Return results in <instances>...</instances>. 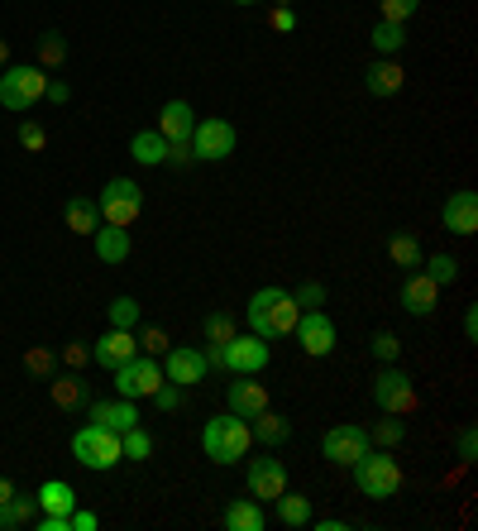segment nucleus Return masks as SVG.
<instances>
[{
  "instance_id": "f257e3e1",
  "label": "nucleus",
  "mask_w": 478,
  "mask_h": 531,
  "mask_svg": "<svg viewBox=\"0 0 478 531\" xmlns=\"http://www.w3.org/2000/svg\"><path fill=\"white\" fill-rule=\"evenodd\" d=\"M297 316H302V307L292 302L287 288H259L249 297V326H254V335H263V340H283V335H292Z\"/></svg>"
},
{
  "instance_id": "f03ea898",
  "label": "nucleus",
  "mask_w": 478,
  "mask_h": 531,
  "mask_svg": "<svg viewBox=\"0 0 478 531\" xmlns=\"http://www.w3.org/2000/svg\"><path fill=\"white\" fill-rule=\"evenodd\" d=\"M249 445H254V431H249V421L235 417V412L211 417L206 421V431H201V450H206V460H216V465H235V460H244Z\"/></svg>"
},
{
  "instance_id": "7ed1b4c3",
  "label": "nucleus",
  "mask_w": 478,
  "mask_h": 531,
  "mask_svg": "<svg viewBox=\"0 0 478 531\" xmlns=\"http://www.w3.org/2000/svg\"><path fill=\"white\" fill-rule=\"evenodd\" d=\"M349 469H354V488L364 498H373V503H383V498H392L402 488V465L392 460L388 450H364Z\"/></svg>"
},
{
  "instance_id": "20e7f679",
  "label": "nucleus",
  "mask_w": 478,
  "mask_h": 531,
  "mask_svg": "<svg viewBox=\"0 0 478 531\" xmlns=\"http://www.w3.org/2000/svg\"><path fill=\"white\" fill-rule=\"evenodd\" d=\"M96 211H101V225L130 230V225L144 216V192H139V182H134V177H110L106 187H101V197H96Z\"/></svg>"
},
{
  "instance_id": "39448f33",
  "label": "nucleus",
  "mask_w": 478,
  "mask_h": 531,
  "mask_svg": "<svg viewBox=\"0 0 478 531\" xmlns=\"http://www.w3.org/2000/svg\"><path fill=\"white\" fill-rule=\"evenodd\" d=\"M48 91V72L39 63H10L0 72V106H10V111H29V106H39Z\"/></svg>"
},
{
  "instance_id": "423d86ee",
  "label": "nucleus",
  "mask_w": 478,
  "mask_h": 531,
  "mask_svg": "<svg viewBox=\"0 0 478 531\" xmlns=\"http://www.w3.org/2000/svg\"><path fill=\"white\" fill-rule=\"evenodd\" d=\"M373 402L392 412V417H412L421 398H416V383L407 369H397V364H383L378 374H373Z\"/></svg>"
},
{
  "instance_id": "0eeeda50",
  "label": "nucleus",
  "mask_w": 478,
  "mask_h": 531,
  "mask_svg": "<svg viewBox=\"0 0 478 531\" xmlns=\"http://www.w3.org/2000/svg\"><path fill=\"white\" fill-rule=\"evenodd\" d=\"M72 455L82 460L87 469H115L125 460V450H120V431H106V426H82L77 436H72Z\"/></svg>"
},
{
  "instance_id": "6e6552de",
  "label": "nucleus",
  "mask_w": 478,
  "mask_h": 531,
  "mask_svg": "<svg viewBox=\"0 0 478 531\" xmlns=\"http://www.w3.org/2000/svg\"><path fill=\"white\" fill-rule=\"evenodd\" d=\"M110 374H115V393H120V398H134V402L153 398V393L168 383L163 369L153 364V354H134V359H125V364H120V369H110Z\"/></svg>"
},
{
  "instance_id": "1a4fd4ad",
  "label": "nucleus",
  "mask_w": 478,
  "mask_h": 531,
  "mask_svg": "<svg viewBox=\"0 0 478 531\" xmlns=\"http://www.w3.org/2000/svg\"><path fill=\"white\" fill-rule=\"evenodd\" d=\"M192 158L196 163H220V158L235 154V125L230 120H220V115H211V120H196L192 130Z\"/></svg>"
},
{
  "instance_id": "9d476101",
  "label": "nucleus",
  "mask_w": 478,
  "mask_h": 531,
  "mask_svg": "<svg viewBox=\"0 0 478 531\" xmlns=\"http://www.w3.org/2000/svg\"><path fill=\"white\" fill-rule=\"evenodd\" d=\"M268 359H273V350H268L263 335H235V340L220 350V369H230V374H263Z\"/></svg>"
},
{
  "instance_id": "9b49d317",
  "label": "nucleus",
  "mask_w": 478,
  "mask_h": 531,
  "mask_svg": "<svg viewBox=\"0 0 478 531\" xmlns=\"http://www.w3.org/2000/svg\"><path fill=\"white\" fill-rule=\"evenodd\" d=\"M364 450H369V431L364 426H330L326 436H321V455L340 469H349Z\"/></svg>"
},
{
  "instance_id": "f8f14e48",
  "label": "nucleus",
  "mask_w": 478,
  "mask_h": 531,
  "mask_svg": "<svg viewBox=\"0 0 478 531\" xmlns=\"http://www.w3.org/2000/svg\"><path fill=\"white\" fill-rule=\"evenodd\" d=\"M292 335H297V345H302L311 359H321V354L335 350V321H330L326 311H302L297 316V326H292Z\"/></svg>"
},
{
  "instance_id": "ddd939ff",
  "label": "nucleus",
  "mask_w": 478,
  "mask_h": 531,
  "mask_svg": "<svg viewBox=\"0 0 478 531\" xmlns=\"http://www.w3.org/2000/svg\"><path fill=\"white\" fill-rule=\"evenodd\" d=\"M287 488V465L263 455V460H249V498L254 503H273L278 493Z\"/></svg>"
},
{
  "instance_id": "4468645a",
  "label": "nucleus",
  "mask_w": 478,
  "mask_h": 531,
  "mask_svg": "<svg viewBox=\"0 0 478 531\" xmlns=\"http://www.w3.org/2000/svg\"><path fill=\"white\" fill-rule=\"evenodd\" d=\"M206 354L192 350V345H173V350L163 354V378L168 383H182V388H192V383H201L206 378Z\"/></svg>"
},
{
  "instance_id": "2eb2a0df",
  "label": "nucleus",
  "mask_w": 478,
  "mask_h": 531,
  "mask_svg": "<svg viewBox=\"0 0 478 531\" xmlns=\"http://www.w3.org/2000/svg\"><path fill=\"white\" fill-rule=\"evenodd\" d=\"M139 354V340H134V331H120V326H110L96 345H91V364H101V369H120L125 359H134Z\"/></svg>"
},
{
  "instance_id": "dca6fc26",
  "label": "nucleus",
  "mask_w": 478,
  "mask_h": 531,
  "mask_svg": "<svg viewBox=\"0 0 478 531\" xmlns=\"http://www.w3.org/2000/svg\"><path fill=\"white\" fill-rule=\"evenodd\" d=\"M254 378L259 374H235V383H230V393H225V398H230V412H235V417H259L263 407H268V388H263V383H254Z\"/></svg>"
},
{
  "instance_id": "f3484780",
  "label": "nucleus",
  "mask_w": 478,
  "mask_h": 531,
  "mask_svg": "<svg viewBox=\"0 0 478 531\" xmlns=\"http://www.w3.org/2000/svg\"><path fill=\"white\" fill-rule=\"evenodd\" d=\"M440 221L445 230H455V235H478V197L474 192H450V201L440 206Z\"/></svg>"
},
{
  "instance_id": "a211bd4d",
  "label": "nucleus",
  "mask_w": 478,
  "mask_h": 531,
  "mask_svg": "<svg viewBox=\"0 0 478 531\" xmlns=\"http://www.w3.org/2000/svg\"><path fill=\"white\" fill-rule=\"evenodd\" d=\"M435 302H440V288L431 283V273L426 268H416L402 278V311H412V316H431Z\"/></svg>"
},
{
  "instance_id": "6ab92c4d",
  "label": "nucleus",
  "mask_w": 478,
  "mask_h": 531,
  "mask_svg": "<svg viewBox=\"0 0 478 531\" xmlns=\"http://www.w3.org/2000/svg\"><path fill=\"white\" fill-rule=\"evenodd\" d=\"M48 393H53V407H63V412H77V407H87L91 402L87 378L77 374V369H63V374L48 378Z\"/></svg>"
},
{
  "instance_id": "aec40b11",
  "label": "nucleus",
  "mask_w": 478,
  "mask_h": 531,
  "mask_svg": "<svg viewBox=\"0 0 478 531\" xmlns=\"http://www.w3.org/2000/svg\"><path fill=\"white\" fill-rule=\"evenodd\" d=\"M87 412L96 426H106V431H130V426H139V407H134V398H115V402H87Z\"/></svg>"
},
{
  "instance_id": "412c9836",
  "label": "nucleus",
  "mask_w": 478,
  "mask_h": 531,
  "mask_svg": "<svg viewBox=\"0 0 478 531\" xmlns=\"http://www.w3.org/2000/svg\"><path fill=\"white\" fill-rule=\"evenodd\" d=\"M196 130V111L187 101H168L163 111H158V134L168 139V144H187Z\"/></svg>"
},
{
  "instance_id": "4be33fe9",
  "label": "nucleus",
  "mask_w": 478,
  "mask_h": 531,
  "mask_svg": "<svg viewBox=\"0 0 478 531\" xmlns=\"http://www.w3.org/2000/svg\"><path fill=\"white\" fill-rule=\"evenodd\" d=\"M402 82H407V67L397 63V58H378V63L369 67V77H364L369 96H397Z\"/></svg>"
},
{
  "instance_id": "5701e85b",
  "label": "nucleus",
  "mask_w": 478,
  "mask_h": 531,
  "mask_svg": "<svg viewBox=\"0 0 478 531\" xmlns=\"http://www.w3.org/2000/svg\"><path fill=\"white\" fill-rule=\"evenodd\" d=\"M91 240H96V259L101 264H125L130 259V230H120V225H101Z\"/></svg>"
},
{
  "instance_id": "b1692460",
  "label": "nucleus",
  "mask_w": 478,
  "mask_h": 531,
  "mask_svg": "<svg viewBox=\"0 0 478 531\" xmlns=\"http://www.w3.org/2000/svg\"><path fill=\"white\" fill-rule=\"evenodd\" d=\"M225 531H263L268 527V517H263V503H254V498H235L230 508H225Z\"/></svg>"
},
{
  "instance_id": "393cba45",
  "label": "nucleus",
  "mask_w": 478,
  "mask_h": 531,
  "mask_svg": "<svg viewBox=\"0 0 478 531\" xmlns=\"http://www.w3.org/2000/svg\"><path fill=\"white\" fill-rule=\"evenodd\" d=\"M34 517H39V498H24V493H15V498H5V503H0V531L34 527Z\"/></svg>"
},
{
  "instance_id": "a878e982",
  "label": "nucleus",
  "mask_w": 478,
  "mask_h": 531,
  "mask_svg": "<svg viewBox=\"0 0 478 531\" xmlns=\"http://www.w3.org/2000/svg\"><path fill=\"white\" fill-rule=\"evenodd\" d=\"M63 221L72 235H96L101 230V211H96V201L91 197H72L63 206Z\"/></svg>"
},
{
  "instance_id": "bb28decb",
  "label": "nucleus",
  "mask_w": 478,
  "mask_h": 531,
  "mask_svg": "<svg viewBox=\"0 0 478 531\" xmlns=\"http://www.w3.org/2000/svg\"><path fill=\"white\" fill-rule=\"evenodd\" d=\"M249 431H254L263 445H283L287 436H292V421H287L283 412H273V407H263L259 417H249Z\"/></svg>"
},
{
  "instance_id": "cd10ccee",
  "label": "nucleus",
  "mask_w": 478,
  "mask_h": 531,
  "mask_svg": "<svg viewBox=\"0 0 478 531\" xmlns=\"http://www.w3.org/2000/svg\"><path fill=\"white\" fill-rule=\"evenodd\" d=\"M130 158L134 163H144V168H158V163L168 158V139H163L158 130H139L130 139Z\"/></svg>"
},
{
  "instance_id": "c85d7f7f",
  "label": "nucleus",
  "mask_w": 478,
  "mask_h": 531,
  "mask_svg": "<svg viewBox=\"0 0 478 531\" xmlns=\"http://www.w3.org/2000/svg\"><path fill=\"white\" fill-rule=\"evenodd\" d=\"M34 498H39V512H63L67 517V512L77 508V493H72V484H63V479H48Z\"/></svg>"
},
{
  "instance_id": "c756f323",
  "label": "nucleus",
  "mask_w": 478,
  "mask_h": 531,
  "mask_svg": "<svg viewBox=\"0 0 478 531\" xmlns=\"http://www.w3.org/2000/svg\"><path fill=\"white\" fill-rule=\"evenodd\" d=\"M273 503H278L283 527H306V522H311V498H306V493H287V488H283Z\"/></svg>"
},
{
  "instance_id": "7c9ffc66",
  "label": "nucleus",
  "mask_w": 478,
  "mask_h": 531,
  "mask_svg": "<svg viewBox=\"0 0 478 531\" xmlns=\"http://www.w3.org/2000/svg\"><path fill=\"white\" fill-rule=\"evenodd\" d=\"M388 259H392L397 268H407V273H416L426 254H421V240H416V235H392V240H388Z\"/></svg>"
},
{
  "instance_id": "2f4dec72",
  "label": "nucleus",
  "mask_w": 478,
  "mask_h": 531,
  "mask_svg": "<svg viewBox=\"0 0 478 531\" xmlns=\"http://www.w3.org/2000/svg\"><path fill=\"white\" fill-rule=\"evenodd\" d=\"M63 63H67V39L58 29H44V34H39V67H44V72H58Z\"/></svg>"
},
{
  "instance_id": "473e14b6",
  "label": "nucleus",
  "mask_w": 478,
  "mask_h": 531,
  "mask_svg": "<svg viewBox=\"0 0 478 531\" xmlns=\"http://www.w3.org/2000/svg\"><path fill=\"white\" fill-rule=\"evenodd\" d=\"M201 335H206V345H230V340H235V316L211 311V316L201 321Z\"/></svg>"
},
{
  "instance_id": "72a5a7b5",
  "label": "nucleus",
  "mask_w": 478,
  "mask_h": 531,
  "mask_svg": "<svg viewBox=\"0 0 478 531\" xmlns=\"http://www.w3.org/2000/svg\"><path fill=\"white\" fill-rule=\"evenodd\" d=\"M421 268L431 273L435 288H445V283H455V278H459V259H455V254H431V259H421Z\"/></svg>"
},
{
  "instance_id": "f704fd0d",
  "label": "nucleus",
  "mask_w": 478,
  "mask_h": 531,
  "mask_svg": "<svg viewBox=\"0 0 478 531\" xmlns=\"http://www.w3.org/2000/svg\"><path fill=\"white\" fill-rule=\"evenodd\" d=\"M120 450H125V460H139V465H144V460L153 455V436L144 431V426H130V431L120 436Z\"/></svg>"
},
{
  "instance_id": "c9c22d12",
  "label": "nucleus",
  "mask_w": 478,
  "mask_h": 531,
  "mask_svg": "<svg viewBox=\"0 0 478 531\" xmlns=\"http://www.w3.org/2000/svg\"><path fill=\"white\" fill-rule=\"evenodd\" d=\"M402 44H407V24H388V20H383L378 29H373V48H378L383 58H392Z\"/></svg>"
},
{
  "instance_id": "e433bc0d",
  "label": "nucleus",
  "mask_w": 478,
  "mask_h": 531,
  "mask_svg": "<svg viewBox=\"0 0 478 531\" xmlns=\"http://www.w3.org/2000/svg\"><path fill=\"white\" fill-rule=\"evenodd\" d=\"M24 369L34 378H53L58 374V354L44 350V345H29V350H24Z\"/></svg>"
},
{
  "instance_id": "4c0bfd02",
  "label": "nucleus",
  "mask_w": 478,
  "mask_h": 531,
  "mask_svg": "<svg viewBox=\"0 0 478 531\" xmlns=\"http://www.w3.org/2000/svg\"><path fill=\"white\" fill-rule=\"evenodd\" d=\"M383 417H388V421H378V426H373V445H383V450H392V445H402V441H407V426H402V421L392 417V412H383Z\"/></svg>"
},
{
  "instance_id": "58836bf2",
  "label": "nucleus",
  "mask_w": 478,
  "mask_h": 531,
  "mask_svg": "<svg viewBox=\"0 0 478 531\" xmlns=\"http://www.w3.org/2000/svg\"><path fill=\"white\" fill-rule=\"evenodd\" d=\"M110 326L134 331V326H139V302H134V297H115V302H110Z\"/></svg>"
},
{
  "instance_id": "ea45409f",
  "label": "nucleus",
  "mask_w": 478,
  "mask_h": 531,
  "mask_svg": "<svg viewBox=\"0 0 478 531\" xmlns=\"http://www.w3.org/2000/svg\"><path fill=\"white\" fill-rule=\"evenodd\" d=\"M134 340H139V354H168V350H173L163 326H144V331L134 335Z\"/></svg>"
},
{
  "instance_id": "a19ab883",
  "label": "nucleus",
  "mask_w": 478,
  "mask_h": 531,
  "mask_svg": "<svg viewBox=\"0 0 478 531\" xmlns=\"http://www.w3.org/2000/svg\"><path fill=\"white\" fill-rule=\"evenodd\" d=\"M58 359H63V369H77V374H82V369L91 364V345H87V340H67Z\"/></svg>"
},
{
  "instance_id": "79ce46f5",
  "label": "nucleus",
  "mask_w": 478,
  "mask_h": 531,
  "mask_svg": "<svg viewBox=\"0 0 478 531\" xmlns=\"http://www.w3.org/2000/svg\"><path fill=\"white\" fill-rule=\"evenodd\" d=\"M416 5H421V0H378V10H383L388 24H407L416 15Z\"/></svg>"
},
{
  "instance_id": "37998d69",
  "label": "nucleus",
  "mask_w": 478,
  "mask_h": 531,
  "mask_svg": "<svg viewBox=\"0 0 478 531\" xmlns=\"http://www.w3.org/2000/svg\"><path fill=\"white\" fill-rule=\"evenodd\" d=\"M20 144L29 149V154H44V149H48V130L39 125V120H24V125H20Z\"/></svg>"
},
{
  "instance_id": "c03bdc74",
  "label": "nucleus",
  "mask_w": 478,
  "mask_h": 531,
  "mask_svg": "<svg viewBox=\"0 0 478 531\" xmlns=\"http://www.w3.org/2000/svg\"><path fill=\"white\" fill-rule=\"evenodd\" d=\"M182 398H187V388H182V383H163L149 402L158 407V412H177V407H182Z\"/></svg>"
},
{
  "instance_id": "a18cd8bd",
  "label": "nucleus",
  "mask_w": 478,
  "mask_h": 531,
  "mask_svg": "<svg viewBox=\"0 0 478 531\" xmlns=\"http://www.w3.org/2000/svg\"><path fill=\"white\" fill-rule=\"evenodd\" d=\"M397 354H402V340L392 331H378L373 335V359H383V364H397Z\"/></svg>"
},
{
  "instance_id": "49530a36",
  "label": "nucleus",
  "mask_w": 478,
  "mask_h": 531,
  "mask_svg": "<svg viewBox=\"0 0 478 531\" xmlns=\"http://www.w3.org/2000/svg\"><path fill=\"white\" fill-rule=\"evenodd\" d=\"M292 302H297V307H302V311L326 307V288H321V283H302V288L292 292Z\"/></svg>"
},
{
  "instance_id": "de8ad7c7",
  "label": "nucleus",
  "mask_w": 478,
  "mask_h": 531,
  "mask_svg": "<svg viewBox=\"0 0 478 531\" xmlns=\"http://www.w3.org/2000/svg\"><path fill=\"white\" fill-rule=\"evenodd\" d=\"M168 168H177V173H187L196 158H192V144H168V158H163Z\"/></svg>"
},
{
  "instance_id": "09e8293b",
  "label": "nucleus",
  "mask_w": 478,
  "mask_h": 531,
  "mask_svg": "<svg viewBox=\"0 0 478 531\" xmlns=\"http://www.w3.org/2000/svg\"><path fill=\"white\" fill-rule=\"evenodd\" d=\"M455 450H459V460H464V465H474V460H478V431H474V426H464V431H459Z\"/></svg>"
},
{
  "instance_id": "8fccbe9b",
  "label": "nucleus",
  "mask_w": 478,
  "mask_h": 531,
  "mask_svg": "<svg viewBox=\"0 0 478 531\" xmlns=\"http://www.w3.org/2000/svg\"><path fill=\"white\" fill-rule=\"evenodd\" d=\"M268 24H273L278 34H292V29H297V10H292V5H273V15H268Z\"/></svg>"
},
{
  "instance_id": "3c124183",
  "label": "nucleus",
  "mask_w": 478,
  "mask_h": 531,
  "mask_svg": "<svg viewBox=\"0 0 478 531\" xmlns=\"http://www.w3.org/2000/svg\"><path fill=\"white\" fill-rule=\"evenodd\" d=\"M44 101H53V106H67V101H72V87H67L63 77H48V91H44Z\"/></svg>"
},
{
  "instance_id": "603ef678",
  "label": "nucleus",
  "mask_w": 478,
  "mask_h": 531,
  "mask_svg": "<svg viewBox=\"0 0 478 531\" xmlns=\"http://www.w3.org/2000/svg\"><path fill=\"white\" fill-rule=\"evenodd\" d=\"M67 527H72V531H96L101 522H96V512H77V508H72V517H67Z\"/></svg>"
},
{
  "instance_id": "864d4df0",
  "label": "nucleus",
  "mask_w": 478,
  "mask_h": 531,
  "mask_svg": "<svg viewBox=\"0 0 478 531\" xmlns=\"http://www.w3.org/2000/svg\"><path fill=\"white\" fill-rule=\"evenodd\" d=\"M464 340H469V345L478 340V307H469V311H464Z\"/></svg>"
},
{
  "instance_id": "5fc2aeb1",
  "label": "nucleus",
  "mask_w": 478,
  "mask_h": 531,
  "mask_svg": "<svg viewBox=\"0 0 478 531\" xmlns=\"http://www.w3.org/2000/svg\"><path fill=\"white\" fill-rule=\"evenodd\" d=\"M306 527H316V531H345V522H340V517H321V522H316V517H311V522H306Z\"/></svg>"
},
{
  "instance_id": "6e6d98bb",
  "label": "nucleus",
  "mask_w": 478,
  "mask_h": 531,
  "mask_svg": "<svg viewBox=\"0 0 478 531\" xmlns=\"http://www.w3.org/2000/svg\"><path fill=\"white\" fill-rule=\"evenodd\" d=\"M15 493H20V488H15L10 479H5V474H0V503H5V498H15Z\"/></svg>"
},
{
  "instance_id": "4d7b16f0",
  "label": "nucleus",
  "mask_w": 478,
  "mask_h": 531,
  "mask_svg": "<svg viewBox=\"0 0 478 531\" xmlns=\"http://www.w3.org/2000/svg\"><path fill=\"white\" fill-rule=\"evenodd\" d=\"M10 67V39H0V72Z\"/></svg>"
},
{
  "instance_id": "13d9d810",
  "label": "nucleus",
  "mask_w": 478,
  "mask_h": 531,
  "mask_svg": "<svg viewBox=\"0 0 478 531\" xmlns=\"http://www.w3.org/2000/svg\"><path fill=\"white\" fill-rule=\"evenodd\" d=\"M273 5H292V10H297V0H273Z\"/></svg>"
},
{
  "instance_id": "bf43d9fd",
  "label": "nucleus",
  "mask_w": 478,
  "mask_h": 531,
  "mask_svg": "<svg viewBox=\"0 0 478 531\" xmlns=\"http://www.w3.org/2000/svg\"><path fill=\"white\" fill-rule=\"evenodd\" d=\"M235 5H259V0H235Z\"/></svg>"
}]
</instances>
